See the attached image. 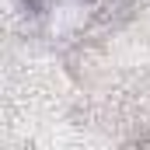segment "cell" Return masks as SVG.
<instances>
[{"instance_id":"7a4b0ae2","label":"cell","mask_w":150,"mask_h":150,"mask_svg":"<svg viewBox=\"0 0 150 150\" xmlns=\"http://www.w3.org/2000/svg\"><path fill=\"white\" fill-rule=\"evenodd\" d=\"M140 143H143V147H150V133H147V136H143V140H140Z\"/></svg>"},{"instance_id":"6da1fadb","label":"cell","mask_w":150,"mask_h":150,"mask_svg":"<svg viewBox=\"0 0 150 150\" xmlns=\"http://www.w3.org/2000/svg\"><path fill=\"white\" fill-rule=\"evenodd\" d=\"M87 11H91L87 0H52L49 11H45V18H49V32L59 35V38L77 35V32L84 28V21H87Z\"/></svg>"}]
</instances>
